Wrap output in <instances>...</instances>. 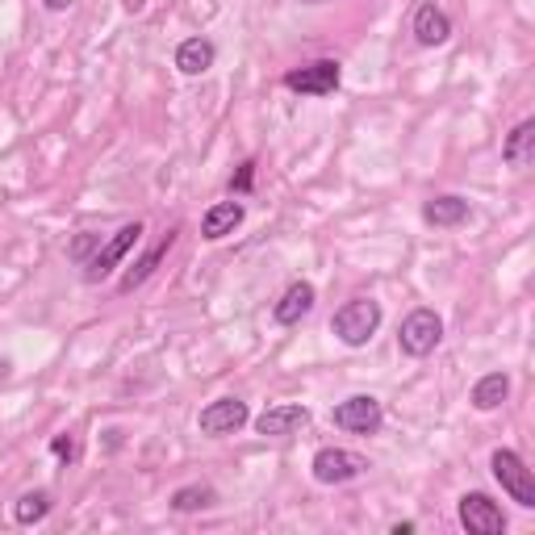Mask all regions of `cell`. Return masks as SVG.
Returning <instances> with one entry per match:
<instances>
[{
    "label": "cell",
    "instance_id": "obj_1",
    "mask_svg": "<svg viewBox=\"0 0 535 535\" xmlns=\"http://www.w3.org/2000/svg\"><path fill=\"white\" fill-rule=\"evenodd\" d=\"M377 327H381V301H372V297H352L331 318V331L343 347H364L377 335Z\"/></svg>",
    "mask_w": 535,
    "mask_h": 535
},
{
    "label": "cell",
    "instance_id": "obj_2",
    "mask_svg": "<svg viewBox=\"0 0 535 535\" xmlns=\"http://www.w3.org/2000/svg\"><path fill=\"white\" fill-rule=\"evenodd\" d=\"M439 339H444V318H439L435 310H427V306L410 310L406 322H402V331H398V347L406 356H414V360L431 356L439 347Z\"/></svg>",
    "mask_w": 535,
    "mask_h": 535
},
{
    "label": "cell",
    "instance_id": "obj_3",
    "mask_svg": "<svg viewBox=\"0 0 535 535\" xmlns=\"http://www.w3.org/2000/svg\"><path fill=\"white\" fill-rule=\"evenodd\" d=\"M372 469V464L360 452H347V448H318L310 460V473L318 485H347Z\"/></svg>",
    "mask_w": 535,
    "mask_h": 535
},
{
    "label": "cell",
    "instance_id": "obj_4",
    "mask_svg": "<svg viewBox=\"0 0 535 535\" xmlns=\"http://www.w3.org/2000/svg\"><path fill=\"white\" fill-rule=\"evenodd\" d=\"M490 469H494V477H498L502 490H506L510 498H515L523 510H531V506H535V477H531V469L523 464V456H519V452L498 448V452L490 456Z\"/></svg>",
    "mask_w": 535,
    "mask_h": 535
},
{
    "label": "cell",
    "instance_id": "obj_5",
    "mask_svg": "<svg viewBox=\"0 0 535 535\" xmlns=\"http://www.w3.org/2000/svg\"><path fill=\"white\" fill-rule=\"evenodd\" d=\"M138 239H143V222H126V226H122L109 243H101V247H97V255H88V264H84V281H88V285H101L105 276L126 260V251H130V247H138Z\"/></svg>",
    "mask_w": 535,
    "mask_h": 535
},
{
    "label": "cell",
    "instance_id": "obj_6",
    "mask_svg": "<svg viewBox=\"0 0 535 535\" xmlns=\"http://www.w3.org/2000/svg\"><path fill=\"white\" fill-rule=\"evenodd\" d=\"M331 423L339 431H352V435H377L385 427V410L377 398H368V393H356V398H347L331 410Z\"/></svg>",
    "mask_w": 535,
    "mask_h": 535
},
{
    "label": "cell",
    "instance_id": "obj_7",
    "mask_svg": "<svg viewBox=\"0 0 535 535\" xmlns=\"http://www.w3.org/2000/svg\"><path fill=\"white\" fill-rule=\"evenodd\" d=\"M343 80V67L335 59H318V63H306V67H293L285 76V88L289 92H301V97H331Z\"/></svg>",
    "mask_w": 535,
    "mask_h": 535
},
{
    "label": "cell",
    "instance_id": "obj_8",
    "mask_svg": "<svg viewBox=\"0 0 535 535\" xmlns=\"http://www.w3.org/2000/svg\"><path fill=\"white\" fill-rule=\"evenodd\" d=\"M460 523L473 535H502L506 531V515L490 494H464L460 498Z\"/></svg>",
    "mask_w": 535,
    "mask_h": 535
},
{
    "label": "cell",
    "instance_id": "obj_9",
    "mask_svg": "<svg viewBox=\"0 0 535 535\" xmlns=\"http://www.w3.org/2000/svg\"><path fill=\"white\" fill-rule=\"evenodd\" d=\"M247 423H251V410H247V402H239V398H218V402H209V406L201 410V418H197L201 435H235V431L247 427Z\"/></svg>",
    "mask_w": 535,
    "mask_h": 535
},
{
    "label": "cell",
    "instance_id": "obj_10",
    "mask_svg": "<svg viewBox=\"0 0 535 535\" xmlns=\"http://www.w3.org/2000/svg\"><path fill=\"white\" fill-rule=\"evenodd\" d=\"M310 423V410L306 406H268L264 414H255V431L260 435H272V439H285V435H297L301 427Z\"/></svg>",
    "mask_w": 535,
    "mask_h": 535
},
{
    "label": "cell",
    "instance_id": "obj_11",
    "mask_svg": "<svg viewBox=\"0 0 535 535\" xmlns=\"http://www.w3.org/2000/svg\"><path fill=\"white\" fill-rule=\"evenodd\" d=\"M243 218H247L243 201H218V205H209V209H205L201 235H205L209 243H218V239H226V235H235V230L243 226Z\"/></svg>",
    "mask_w": 535,
    "mask_h": 535
},
{
    "label": "cell",
    "instance_id": "obj_12",
    "mask_svg": "<svg viewBox=\"0 0 535 535\" xmlns=\"http://www.w3.org/2000/svg\"><path fill=\"white\" fill-rule=\"evenodd\" d=\"M414 38L423 46H444L452 38V17L435 5V0H427V5H418L414 13Z\"/></svg>",
    "mask_w": 535,
    "mask_h": 535
},
{
    "label": "cell",
    "instance_id": "obj_13",
    "mask_svg": "<svg viewBox=\"0 0 535 535\" xmlns=\"http://www.w3.org/2000/svg\"><path fill=\"white\" fill-rule=\"evenodd\" d=\"M314 297H318V293H314L310 281H297V285H289L285 297L272 306V318L281 322V327H297V322L314 310Z\"/></svg>",
    "mask_w": 535,
    "mask_h": 535
},
{
    "label": "cell",
    "instance_id": "obj_14",
    "mask_svg": "<svg viewBox=\"0 0 535 535\" xmlns=\"http://www.w3.org/2000/svg\"><path fill=\"white\" fill-rule=\"evenodd\" d=\"M214 59H218V51H214V42H209V38H184V42L176 46V67H180L184 76L209 72V67H214Z\"/></svg>",
    "mask_w": 535,
    "mask_h": 535
},
{
    "label": "cell",
    "instance_id": "obj_15",
    "mask_svg": "<svg viewBox=\"0 0 535 535\" xmlns=\"http://www.w3.org/2000/svg\"><path fill=\"white\" fill-rule=\"evenodd\" d=\"M469 201L464 197H452V193H444V197H431L427 205H423V222L427 226H460V222H469Z\"/></svg>",
    "mask_w": 535,
    "mask_h": 535
},
{
    "label": "cell",
    "instance_id": "obj_16",
    "mask_svg": "<svg viewBox=\"0 0 535 535\" xmlns=\"http://www.w3.org/2000/svg\"><path fill=\"white\" fill-rule=\"evenodd\" d=\"M502 159L510 168H531V159H535V122H519L515 130L506 134V143H502Z\"/></svg>",
    "mask_w": 535,
    "mask_h": 535
},
{
    "label": "cell",
    "instance_id": "obj_17",
    "mask_svg": "<svg viewBox=\"0 0 535 535\" xmlns=\"http://www.w3.org/2000/svg\"><path fill=\"white\" fill-rule=\"evenodd\" d=\"M172 243H176V230H168V235L159 239V243H155V247H151V251L143 255V260H138V264H134V268H130V272L122 276V293H134L138 285H143L147 276H151V272L159 268V260H164V255L172 251Z\"/></svg>",
    "mask_w": 535,
    "mask_h": 535
},
{
    "label": "cell",
    "instance_id": "obj_18",
    "mask_svg": "<svg viewBox=\"0 0 535 535\" xmlns=\"http://www.w3.org/2000/svg\"><path fill=\"white\" fill-rule=\"evenodd\" d=\"M510 393V377L506 372H485V377L473 385V406L477 410H498Z\"/></svg>",
    "mask_w": 535,
    "mask_h": 535
},
{
    "label": "cell",
    "instance_id": "obj_19",
    "mask_svg": "<svg viewBox=\"0 0 535 535\" xmlns=\"http://www.w3.org/2000/svg\"><path fill=\"white\" fill-rule=\"evenodd\" d=\"M218 502V490L214 485H184V490L172 494V510L176 515H193V510H209Z\"/></svg>",
    "mask_w": 535,
    "mask_h": 535
},
{
    "label": "cell",
    "instance_id": "obj_20",
    "mask_svg": "<svg viewBox=\"0 0 535 535\" xmlns=\"http://www.w3.org/2000/svg\"><path fill=\"white\" fill-rule=\"evenodd\" d=\"M46 515H51V494H46V490L21 494L17 506H13V519H17L21 527H34V523H42Z\"/></svg>",
    "mask_w": 535,
    "mask_h": 535
},
{
    "label": "cell",
    "instance_id": "obj_21",
    "mask_svg": "<svg viewBox=\"0 0 535 535\" xmlns=\"http://www.w3.org/2000/svg\"><path fill=\"white\" fill-rule=\"evenodd\" d=\"M251 184H255V164L247 159V164H239V172L230 176V193H251Z\"/></svg>",
    "mask_w": 535,
    "mask_h": 535
},
{
    "label": "cell",
    "instance_id": "obj_22",
    "mask_svg": "<svg viewBox=\"0 0 535 535\" xmlns=\"http://www.w3.org/2000/svg\"><path fill=\"white\" fill-rule=\"evenodd\" d=\"M92 247H101V235H80V239H76L72 247H67V255H72V260H76V264H84Z\"/></svg>",
    "mask_w": 535,
    "mask_h": 535
},
{
    "label": "cell",
    "instance_id": "obj_23",
    "mask_svg": "<svg viewBox=\"0 0 535 535\" xmlns=\"http://www.w3.org/2000/svg\"><path fill=\"white\" fill-rule=\"evenodd\" d=\"M51 452H55L59 460H76V439H72V435H59L55 444H51Z\"/></svg>",
    "mask_w": 535,
    "mask_h": 535
},
{
    "label": "cell",
    "instance_id": "obj_24",
    "mask_svg": "<svg viewBox=\"0 0 535 535\" xmlns=\"http://www.w3.org/2000/svg\"><path fill=\"white\" fill-rule=\"evenodd\" d=\"M42 5L51 9V13H63V9H72V0H42Z\"/></svg>",
    "mask_w": 535,
    "mask_h": 535
},
{
    "label": "cell",
    "instance_id": "obj_25",
    "mask_svg": "<svg viewBox=\"0 0 535 535\" xmlns=\"http://www.w3.org/2000/svg\"><path fill=\"white\" fill-rule=\"evenodd\" d=\"M122 5H126L130 13H143V9H147V0H122Z\"/></svg>",
    "mask_w": 535,
    "mask_h": 535
},
{
    "label": "cell",
    "instance_id": "obj_26",
    "mask_svg": "<svg viewBox=\"0 0 535 535\" xmlns=\"http://www.w3.org/2000/svg\"><path fill=\"white\" fill-rule=\"evenodd\" d=\"M9 372H13V364H9V360H0V381H9Z\"/></svg>",
    "mask_w": 535,
    "mask_h": 535
},
{
    "label": "cell",
    "instance_id": "obj_27",
    "mask_svg": "<svg viewBox=\"0 0 535 535\" xmlns=\"http://www.w3.org/2000/svg\"><path fill=\"white\" fill-rule=\"evenodd\" d=\"M310 5H322V0H310Z\"/></svg>",
    "mask_w": 535,
    "mask_h": 535
}]
</instances>
